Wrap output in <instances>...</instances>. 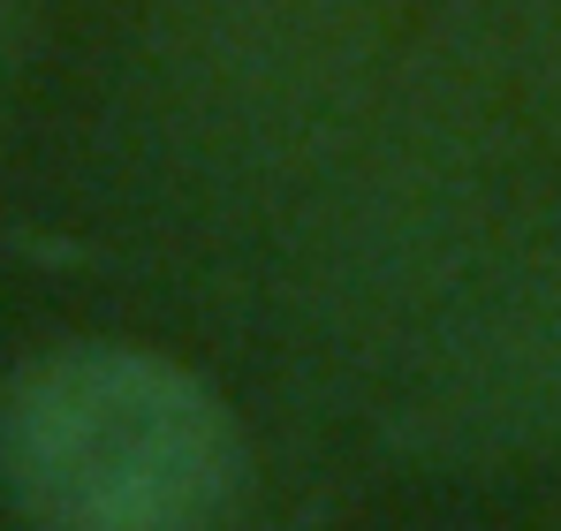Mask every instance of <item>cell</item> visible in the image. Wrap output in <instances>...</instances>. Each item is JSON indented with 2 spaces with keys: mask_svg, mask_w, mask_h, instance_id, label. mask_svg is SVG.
<instances>
[{
  "mask_svg": "<svg viewBox=\"0 0 561 531\" xmlns=\"http://www.w3.org/2000/svg\"><path fill=\"white\" fill-rule=\"evenodd\" d=\"M0 486L31 531H220L243 433L175 357L61 342L0 387Z\"/></svg>",
  "mask_w": 561,
  "mask_h": 531,
  "instance_id": "cell-1",
  "label": "cell"
},
{
  "mask_svg": "<svg viewBox=\"0 0 561 531\" xmlns=\"http://www.w3.org/2000/svg\"><path fill=\"white\" fill-rule=\"evenodd\" d=\"M394 0H175L160 31L168 152L220 213L304 190L350 152Z\"/></svg>",
  "mask_w": 561,
  "mask_h": 531,
  "instance_id": "cell-2",
  "label": "cell"
},
{
  "mask_svg": "<svg viewBox=\"0 0 561 531\" xmlns=\"http://www.w3.org/2000/svg\"><path fill=\"white\" fill-rule=\"evenodd\" d=\"M410 455L508 463L561 448V228H508L387 364Z\"/></svg>",
  "mask_w": 561,
  "mask_h": 531,
  "instance_id": "cell-3",
  "label": "cell"
},
{
  "mask_svg": "<svg viewBox=\"0 0 561 531\" xmlns=\"http://www.w3.org/2000/svg\"><path fill=\"white\" fill-rule=\"evenodd\" d=\"M508 8V54H516V77L539 99L547 129L561 137V0H501Z\"/></svg>",
  "mask_w": 561,
  "mask_h": 531,
  "instance_id": "cell-4",
  "label": "cell"
},
{
  "mask_svg": "<svg viewBox=\"0 0 561 531\" xmlns=\"http://www.w3.org/2000/svg\"><path fill=\"white\" fill-rule=\"evenodd\" d=\"M23 8H31V0H0V69H8V54H15V31H23Z\"/></svg>",
  "mask_w": 561,
  "mask_h": 531,
  "instance_id": "cell-5",
  "label": "cell"
}]
</instances>
